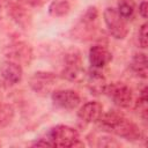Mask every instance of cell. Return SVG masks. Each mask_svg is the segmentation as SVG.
Segmentation results:
<instances>
[{"label": "cell", "instance_id": "1", "mask_svg": "<svg viewBox=\"0 0 148 148\" xmlns=\"http://www.w3.org/2000/svg\"><path fill=\"white\" fill-rule=\"evenodd\" d=\"M97 123L103 131L113 133L127 141H136L142 136L141 130L135 123L128 120L126 117H124V114L114 110L103 113Z\"/></svg>", "mask_w": 148, "mask_h": 148}, {"label": "cell", "instance_id": "2", "mask_svg": "<svg viewBox=\"0 0 148 148\" xmlns=\"http://www.w3.org/2000/svg\"><path fill=\"white\" fill-rule=\"evenodd\" d=\"M46 140L52 147H83L79 132L67 125H57L52 127L46 135Z\"/></svg>", "mask_w": 148, "mask_h": 148}, {"label": "cell", "instance_id": "3", "mask_svg": "<svg viewBox=\"0 0 148 148\" xmlns=\"http://www.w3.org/2000/svg\"><path fill=\"white\" fill-rule=\"evenodd\" d=\"M65 66L62 69V77L71 82H81L86 77L84 68L82 66L81 53L77 49H69L64 57Z\"/></svg>", "mask_w": 148, "mask_h": 148}, {"label": "cell", "instance_id": "4", "mask_svg": "<svg viewBox=\"0 0 148 148\" xmlns=\"http://www.w3.org/2000/svg\"><path fill=\"white\" fill-rule=\"evenodd\" d=\"M104 94L119 108L127 109L133 104V91L123 82H112L106 84Z\"/></svg>", "mask_w": 148, "mask_h": 148}, {"label": "cell", "instance_id": "5", "mask_svg": "<svg viewBox=\"0 0 148 148\" xmlns=\"http://www.w3.org/2000/svg\"><path fill=\"white\" fill-rule=\"evenodd\" d=\"M105 25L110 32V35L116 39H124L128 34V27L126 20L123 18L116 8L106 7L103 13Z\"/></svg>", "mask_w": 148, "mask_h": 148}, {"label": "cell", "instance_id": "6", "mask_svg": "<svg viewBox=\"0 0 148 148\" xmlns=\"http://www.w3.org/2000/svg\"><path fill=\"white\" fill-rule=\"evenodd\" d=\"M6 60L16 62L21 66H29L32 61V49L25 42H15L7 45L3 50Z\"/></svg>", "mask_w": 148, "mask_h": 148}, {"label": "cell", "instance_id": "7", "mask_svg": "<svg viewBox=\"0 0 148 148\" xmlns=\"http://www.w3.org/2000/svg\"><path fill=\"white\" fill-rule=\"evenodd\" d=\"M56 82H57V75L51 72H36L29 80L30 88L36 94L42 96L52 92Z\"/></svg>", "mask_w": 148, "mask_h": 148}, {"label": "cell", "instance_id": "8", "mask_svg": "<svg viewBox=\"0 0 148 148\" xmlns=\"http://www.w3.org/2000/svg\"><path fill=\"white\" fill-rule=\"evenodd\" d=\"M51 98L56 106L64 110H74L81 103L79 94L72 89L54 90L51 94Z\"/></svg>", "mask_w": 148, "mask_h": 148}, {"label": "cell", "instance_id": "9", "mask_svg": "<svg viewBox=\"0 0 148 148\" xmlns=\"http://www.w3.org/2000/svg\"><path fill=\"white\" fill-rule=\"evenodd\" d=\"M89 61L91 67L101 69L112 61V53L103 45H94L89 50Z\"/></svg>", "mask_w": 148, "mask_h": 148}, {"label": "cell", "instance_id": "10", "mask_svg": "<svg viewBox=\"0 0 148 148\" xmlns=\"http://www.w3.org/2000/svg\"><path fill=\"white\" fill-rule=\"evenodd\" d=\"M103 114V105L97 101L84 103L77 111V117L84 123H97Z\"/></svg>", "mask_w": 148, "mask_h": 148}, {"label": "cell", "instance_id": "11", "mask_svg": "<svg viewBox=\"0 0 148 148\" xmlns=\"http://www.w3.org/2000/svg\"><path fill=\"white\" fill-rule=\"evenodd\" d=\"M0 75L6 83L16 84L22 80L23 69L21 65L9 60H5L0 66Z\"/></svg>", "mask_w": 148, "mask_h": 148}, {"label": "cell", "instance_id": "12", "mask_svg": "<svg viewBox=\"0 0 148 148\" xmlns=\"http://www.w3.org/2000/svg\"><path fill=\"white\" fill-rule=\"evenodd\" d=\"M86 77H87V86L92 95L98 96L104 94V90L106 87V80L104 75L101 72H98L97 68L92 67L88 72V74H86Z\"/></svg>", "mask_w": 148, "mask_h": 148}, {"label": "cell", "instance_id": "13", "mask_svg": "<svg viewBox=\"0 0 148 148\" xmlns=\"http://www.w3.org/2000/svg\"><path fill=\"white\" fill-rule=\"evenodd\" d=\"M12 18L22 28H27L30 24V14L28 13L27 8L20 3H12L8 10Z\"/></svg>", "mask_w": 148, "mask_h": 148}, {"label": "cell", "instance_id": "14", "mask_svg": "<svg viewBox=\"0 0 148 148\" xmlns=\"http://www.w3.org/2000/svg\"><path fill=\"white\" fill-rule=\"evenodd\" d=\"M130 67L132 69V72L142 79H146L148 75V61H147V56L145 53H135L132 59H131V64Z\"/></svg>", "mask_w": 148, "mask_h": 148}, {"label": "cell", "instance_id": "15", "mask_svg": "<svg viewBox=\"0 0 148 148\" xmlns=\"http://www.w3.org/2000/svg\"><path fill=\"white\" fill-rule=\"evenodd\" d=\"M72 9L71 0H53L49 5V14L53 17H64Z\"/></svg>", "mask_w": 148, "mask_h": 148}, {"label": "cell", "instance_id": "16", "mask_svg": "<svg viewBox=\"0 0 148 148\" xmlns=\"http://www.w3.org/2000/svg\"><path fill=\"white\" fill-rule=\"evenodd\" d=\"M135 9H136V5L134 0H119L118 2L117 12L125 20L131 18L134 15Z\"/></svg>", "mask_w": 148, "mask_h": 148}, {"label": "cell", "instance_id": "17", "mask_svg": "<svg viewBox=\"0 0 148 148\" xmlns=\"http://www.w3.org/2000/svg\"><path fill=\"white\" fill-rule=\"evenodd\" d=\"M147 103H148V97H147V87H143L142 90L140 91L139 98L135 102V108L139 110V114L142 117V119H147V113H148V108H147Z\"/></svg>", "mask_w": 148, "mask_h": 148}, {"label": "cell", "instance_id": "18", "mask_svg": "<svg viewBox=\"0 0 148 148\" xmlns=\"http://www.w3.org/2000/svg\"><path fill=\"white\" fill-rule=\"evenodd\" d=\"M14 118V109L9 104L0 105V127L7 126Z\"/></svg>", "mask_w": 148, "mask_h": 148}, {"label": "cell", "instance_id": "19", "mask_svg": "<svg viewBox=\"0 0 148 148\" xmlns=\"http://www.w3.org/2000/svg\"><path fill=\"white\" fill-rule=\"evenodd\" d=\"M97 16H98V10H97V8H96L95 6H90V7H88L87 10L84 12V14H83L81 21H82V22H86V23H94V22L96 21Z\"/></svg>", "mask_w": 148, "mask_h": 148}, {"label": "cell", "instance_id": "20", "mask_svg": "<svg viewBox=\"0 0 148 148\" xmlns=\"http://www.w3.org/2000/svg\"><path fill=\"white\" fill-rule=\"evenodd\" d=\"M147 23H143L139 31H138V42H139V45L142 47V49H146L147 45H148V38H147Z\"/></svg>", "mask_w": 148, "mask_h": 148}, {"label": "cell", "instance_id": "21", "mask_svg": "<svg viewBox=\"0 0 148 148\" xmlns=\"http://www.w3.org/2000/svg\"><path fill=\"white\" fill-rule=\"evenodd\" d=\"M98 147H119V142L111 136H102L98 139Z\"/></svg>", "mask_w": 148, "mask_h": 148}, {"label": "cell", "instance_id": "22", "mask_svg": "<svg viewBox=\"0 0 148 148\" xmlns=\"http://www.w3.org/2000/svg\"><path fill=\"white\" fill-rule=\"evenodd\" d=\"M21 3L28 7H39L42 6L43 0H21Z\"/></svg>", "mask_w": 148, "mask_h": 148}, {"label": "cell", "instance_id": "23", "mask_svg": "<svg viewBox=\"0 0 148 148\" xmlns=\"http://www.w3.org/2000/svg\"><path fill=\"white\" fill-rule=\"evenodd\" d=\"M147 12H148V5H147V1L143 0V1L139 5V14H140L143 18H147Z\"/></svg>", "mask_w": 148, "mask_h": 148}]
</instances>
